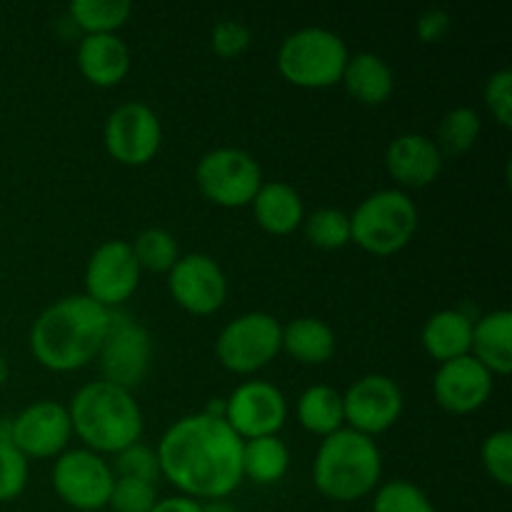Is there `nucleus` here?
<instances>
[{
	"mask_svg": "<svg viewBox=\"0 0 512 512\" xmlns=\"http://www.w3.org/2000/svg\"><path fill=\"white\" fill-rule=\"evenodd\" d=\"M160 475L193 500H223L243 483V440L223 418L205 413L175 420L155 448Z\"/></svg>",
	"mask_w": 512,
	"mask_h": 512,
	"instance_id": "obj_1",
	"label": "nucleus"
},
{
	"mask_svg": "<svg viewBox=\"0 0 512 512\" xmlns=\"http://www.w3.org/2000/svg\"><path fill=\"white\" fill-rule=\"evenodd\" d=\"M115 478H133V480H145V483L158 485L160 475V460L158 453L153 448L143 443H135L130 448H125L123 453L115 455Z\"/></svg>",
	"mask_w": 512,
	"mask_h": 512,
	"instance_id": "obj_34",
	"label": "nucleus"
},
{
	"mask_svg": "<svg viewBox=\"0 0 512 512\" xmlns=\"http://www.w3.org/2000/svg\"><path fill=\"white\" fill-rule=\"evenodd\" d=\"M453 28V15L445 8H428L415 20V33L423 43H440Z\"/></svg>",
	"mask_w": 512,
	"mask_h": 512,
	"instance_id": "obj_38",
	"label": "nucleus"
},
{
	"mask_svg": "<svg viewBox=\"0 0 512 512\" xmlns=\"http://www.w3.org/2000/svg\"><path fill=\"white\" fill-rule=\"evenodd\" d=\"M373 512H435L433 503L410 480H390V483L378 485L373 498Z\"/></svg>",
	"mask_w": 512,
	"mask_h": 512,
	"instance_id": "obj_31",
	"label": "nucleus"
},
{
	"mask_svg": "<svg viewBox=\"0 0 512 512\" xmlns=\"http://www.w3.org/2000/svg\"><path fill=\"white\" fill-rule=\"evenodd\" d=\"M418 220V205L405 190H378L350 215V243L378 258L395 255L415 238Z\"/></svg>",
	"mask_w": 512,
	"mask_h": 512,
	"instance_id": "obj_5",
	"label": "nucleus"
},
{
	"mask_svg": "<svg viewBox=\"0 0 512 512\" xmlns=\"http://www.w3.org/2000/svg\"><path fill=\"white\" fill-rule=\"evenodd\" d=\"M283 325L263 310L243 313L230 320L215 340V358L235 375H253L268 368L283 348Z\"/></svg>",
	"mask_w": 512,
	"mask_h": 512,
	"instance_id": "obj_7",
	"label": "nucleus"
},
{
	"mask_svg": "<svg viewBox=\"0 0 512 512\" xmlns=\"http://www.w3.org/2000/svg\"><path fill=\"white\" fill-rule=\"evenodd\" d=\"M383 455L373 438L343 428L320 443L313 460V483L333 503H355L378 490Z\"/></svg>",
	"mask_w": 512,
	"mask_h": 512,
	"instance_id": "obj_4",
	"label": "nucleus"
},
{
	"mask_svg": "<svg viewBox=\"0 0 512 512\" xmlns=\"http://www.w3.org/2000/svg\"><path fill=\"white\" fill-rule=\"evenodd\" d=\"M480 130H483V120H480L478 110L468 108V105H460V108L448 110L443 115L438 125V145L440 155H448V158H458L465 155L480 138Z\"/></svg>",
	"mask_w": 512,
	"mask_h": 512,
	"instance_id": "obj_28",
	"label": "nucleus"
},
{
	"mask_svg": "<svg viewBox=\"0 0 512 512\" xmlns=\"http://www.w3.org/2000/svg\"><path fill=\"white\" fill-rule=\"evenodd\" d=\"M53 490L68 508L80 512H100L108 508L115 485L113 465L103 455L85 448L65 450L53 463Z\"/></svg>",
	"mask_w": 512,
	"mask_h": 512,
	"instance_id": "obj_10",
	"label": "nucleus"
},
{
	"mask_svg": "<svg viewBox=\"0 0 512 512\" xmlns=\"http://www.w3.org/2000/svg\"><path fill=\"white\" fill-rule=\"evenodd\" d=\"M255 223L270 235H290L305 220V205L298 190L280 180L260 185L253 198Z\"/></svg>",
	"mask_w": 512,
	"mask_h": 512,
	"instance_id": "obj_22",
	"label": "nucleus"
},
{
	"mask_svg": "<svg viewBox=\"0 0 512 512\" xmlns=\"http://www.w3.org/2000/svg\"><path fill=\"white\" fill-rule=\"evenodd\" d=\"M473 323V315H468L460 308H448L433 313L425 320L423 333H420L425 353L433 360H438L440 365L470 355Z\"/></svg>",
	"mask_w": 512,
	"mask_h": 512,
	"instance_id": "obj_20",
	"label": "nucleus"
},
{
	"mask_svg": "<svg viewBox=\"0 0 512 512\" xmlns=\"http://www.w3.org/2000/svg\"><path fill=\"white\" fill-rule=\"evenodd\" d=\"M485 108L490 110L493 120H498V125L510 128L512 125V70L503 68L495 70L488 78L483 90Z\"/></svg>",
	"mask_w": 512,
	"mask_h": 512,
	"instance_id": "obj_37",
	"label": "nucleus"
},
{
	"mask_svg": "<svg viewBox=\"0 0 512 512\" xmlns=\"http://www.w3.org/2000/svg\"><path fill=\"white\" fill-rule=\"evenodd\" d=\"M348 58V45L338 33L328 28H300L280 45L278 70L295 88L323 90L340 83Z\"/></svg>",
	"mask_w": 512,
	"mask_h": 512,
	"instance_id": "obj_6",
	"label": "nucleus"
},
{
	"mask_svg": "<svg viewBox=\"0 0 512 512\" xmlns=\"http://www.w3.org/2000/svg\"><path fill=\"white\" fill-rule=\"evenodd\" d=\"M150 512H205V505L185 495H173V498H163L155 503Z\"/></svg>",
	"mask_w": 512,
	"mask_h": 512,
	"instance_id": "obj_39",
	"label": "nucleus"
},
{
	"mask_svg": "<svg viewBox=\"0 0 512 512\" xmlns=\"http://www.w3.org/2000/svg\"><path fill=\"white\" fill-rule=\"evenodd\" d=\"M250 43H253V33H250L248 25L240 23V20H218V23L213 25V30H210V48H213V53L223 60L240 58V55L250 48Z\"/></svg>",
	"mask_w": 512,
	"mask_h": 512,
	"instance_id": "obj_36",
	"label": "nucleus"
},
{
	"mask_svg": "<svg viewBox=\"0 0 512 512\" xmlns=\"http://www.w3.org/2000/svg\"><path fill=\"white\" fill-rule=\"evenodd\" d=\"M290 450L278 435L243 440V480L250 478L258 485H275L288 475Z\"/></svg>",
	"mask_w": 512,
	"mask_h": 512,
	"instance_id": "obj_26",
	"label": "nucleus"
},
{
	"mask_svg": "<svg viewBox=\"0 0 512 512\" xmlns=\"http://www.w3.org/2000/svg\"><path fill=\"white\" fill-rule=\"evenodd\" d=\"M295 415L308 433L328 438V435L345 428L343 393H338L330 385H310L298 398Z\"/></svg>",
	"mask_w": 512,
	"mask_h": 512,
	"instance_id": "obj_25",
	"label": "nucleus"
},
{
	"mask_svg": "<svg viewBox=\"0 0 512 512\" xmlns=\"http://www.w3.org/2000/svg\"><path fill=\"white\" fill-rule=\"evenodd\" d=\"M433 395L448 413H478L493 395V375L473 355H465L440 365L433 378Z\"/></svg>",
	"mask_w": 512,
	"mask_h": 512,
	"instance_id": "obj_17",
	"label": "nucleus"
},
{
	"mask_svg": "<svg viewBox=\"0 0 512 512\" xmlns=\"http://www.w3.org/2000/svg\"><path fill=\"white\" fill-rule=\"evenodd\" d=\"M0 445H13V418H0Z\"/></svg>",
	"mask_w": 512,
	"mask_h": 512,
	"instance_id": "obj_40",
	"label": "nucleus"
},
{
	"mask_svg": "<svg viewBox=\"0 0 512 512\" xmlns=\"http://www.w3.org/2000/svg\"><path fill=\"white\" fill-rule=\"evenodd\" d=\"M138 260L125 240H105L93 250L85 265V295L103 305L105 310H118L128 303L140 285Z\"/></svg>",
	"mask_w": 512,
	"mask_h": 512,
	"instance_id": "obj_12",
	"label": "nucleus"
},
{
	"mask_svg": "<svg viewBox=\"0 0 512 512\" xmlns=\"http://www.w3.org/2000/svg\"><path fill=\"white\" fill-rule=\"evenodd\" d=\"M98 368L105 383L133 393L148 375L153 363L150 333L128 313L110 310V325L98 350Z\"/></svg>",
	"mask_w": 512,
	"mask_h": 512,
	"instance_id": "obj_9",
	"label": "nucleus"
},
{
	"mask_svg": "<svg viewBox=\"0 0 512 512\" xmlns=\"http://www.w3.org/2000/svg\"><path fill=\"white\" fill-rule=\"evenodd\" d=\"M443 155L433 138L423 133H403L385 150V168L400 188H428L443 170Z\"/></svg>",
	"mask_w": 512,
	"mask_h": 512,
	"instance_id": "obj_18",
	"label": "nucleus"
},
{
	"mask_svg": "<svg viewBox=\"0 0 512 512\" xmlns=\"http://www.w3.org/2000/svg\"><path fill=\"white\" fill-rule=\"evenodd\" d=\"M480 460L483 468L500 488L512 485V433L510 430H495L485 438L480 448Z\"/></svg>",
	"mask_w": 512,
	"mask_h": 512,
	"instance_id": "obj_32",
	"label": "nucleus"
},
{
	"mask_svg": "<svg viewBox=\"0 0 512 512\" xmlns=\"http://www.w3.org/2000/svg\"><path fill=\"white\" fill-rule=\"evenodd\" d=\"M103 145L113 160L130 168L148 165L163 145L160 118L145 103H123L108 115L103 128Z\"/></svg>",
	"mask_w": 512,
	"mask_h": 512,
	"instance_id": "obj_11",
	"label": "nucleus"
},
{
	"mask_svg": "<svg viewBox=\"0 0 512 512\" xmlns=\"http://www.w3.org/2000/svg\"><path fill=\"white\" fill-rule=\"evenodd\" d=\"M110 310L88 295H65L43 310L30 328V353L53 373H73L98 358Z\"/></svg>",
	"mask_w": 512,
	"mask_h": 512,
	"instance_id": "obj_2",
	"label": "nucleus"
},
{
	"mask_svg": "<svg viewBox=\"0 0 512 512\" xmlns=\"http://www.w3.org/2000/svg\"><path fill=\"white\" fill-rule=\"evenodd\" d=\"M205 512H240V510L230 508V505H220V503H215V505H210V508H205Z\"/></svg>",
	"mask_w": 512,
	"mask_h": 512,
	"instance_id": "obj_42",
	"label": "nucleus"
},
{
	"mask_svg": "<svg viewBox=\"0 0 512 512\" xmlns=\"http://www.w3.org/2000/svg\"><path fill=\"white\" fill-rule=\"evenodd\" d=\"M158 500V485L133 478H115L108 508L113 512H150Z\"/></svg>",
	"mask_w": 512,
	"mask_h": 512,
	"instance_id": "obj_33",
	"label": "nucleus"
},
{
	"mask_svg": "<svg viewBox=\"0 0 512 512\" xmlns=\"http://www.w3.org/2000/svg\"><path fill=\"white\" fill-rule=\"evenodd\" d=\"M73 435L85 450L98 455H118L143 435V410L130 390L93 380L70 398L68 405Z\"/></svg>",
	"mask_w": 512,
	"mask_h": 512,
	"instance_id": "obj_3",
	"label": "nucleus"
},
{
	"mask_svg": "<svg viewBox=\"0 0 512 512\" xmlns=\"http://www.w3.org/2000/svg\"><path fill=\"white\" fill-rule=\"evenodd\" d=\"M133 248L135 260H138L140 270H148V273H170L175 263L180 258L178 240L173 233L163 228H145L140 230L138 238L130 243Z\"/></svg>",
	"mask_w": 512,
	"mask_h": 512,
	"instance_id": "obj_29",
	"label": "nucleus"
},
{
	"mask_svg": "<svg viewBox=\"0 0 512 512\" xmlns=\"http://www.w3.org/2000/svg\"><path fill=\"white\" fill-rule=\"evenodd\" d=\"M288 420L283 390L265 380H248L225 398V423L240 440L278 435Z\"/></svg>",
	"mask_w": 512,
	"mask_h": 512,
	"instance_id": "obj_14",
	"label": "nucleus"
},
{
	"mask_svg": "<svg viewBox=\"0 0 512 512\" xmlns=\"http://www.w3.org/2000/svg\"><path fill=\"white\" fill-rule=\"evenodd\" d=\"M168 290L185 313L205 318L218 313L228 300V278L218 260L205 253H188L170 268Z\"/></svg>",
	"mask_w": 512,
	"mask_h": 512,
	"instance_id": "obj_15",
	"label": "nucleus"
},
{
	"mask_svg": "<svg viewBox=\"0 0 512 512\" xmlns=\"http://www.w3.org/2000/svg\"><path fill=\"white\" fill-rule=\"evenodd\" d=\"M130 48L118 33L83 35L78 45V70L98 88H115L130 73Z\"/></svg>",
	"mask_w": 512,
	"mask_h": 512,
	"instance_id": "obj_19",
	"label": "nucleus"
},
{
	"mask_svg": "<svg viewBox=\"0 0 512 512\" xmlns=\"http://www.w3.org/2000/svg\"><path fill=\"white\" fill-rule=\"evenodd\" d=\"M30 460L15 445H0V503H13L28 485Z\"/></svg>",
	"mask_w": 512,
	"mask_h": 512,
	"instance_id": "obj_35",
	"label": "nucleus"
},
{
	"mask_svg": "<svg viewBox=\"0 0 512 512\" xmlns=\"http://www.w3.org/2000/svg\"><path fill=\"white\" fill-rule=\"evenodd\" d=\"M343 88L363 105H383L395 90L393 68L375 53H355L345 63Z\"/></svg>",
	"mask_w": 512,
	"mask_h": 512,
	"instance_id": "obj_23",
	"label": "nucleus"
},
{
	"mask_svg": "<svg viewBox=\"0 0 512 512\" xmlns=\"http://www.w3.org/2000/svg\"><path fill=\"white\" fill-rule=\"evenodd\" d=\"M403 408V390L388 375H363L343 393L345 428L368 438L393 428L403 415Z\"/></svg>",
	"mask_w": 512,
	"mask_h": 512,
	"instance_id": "obj_13",
	"label": "nucleus"
},
{
	"mask_svg": "<svg viewBox=\"0 0 512 512\" xmlns=\"http://www.w3.org/2000/svg\"><path fill=\"white\" fill-rule=\"evenodd\" d=\"M133 5L128 0H73L68 15L83 35L118 33L128 23Z\"/></svg>",
	"mask_w": 512,
	"mask_h": 512,
	"instance_id": "obj_27",
	"label": "nucleus"
},
{
	"mask_svg": "<svg viewBox=\"0 0 512 512\" xmlns=\"http://www.w3.org/2000/svg\"><path fill=\"white\" fill-rule=\"evenodd\" d=\"M73 438L68 405L38 400L13 418V445L28 460L58 458Z\"/></svg>",
	"mask_w": 512,
	"mask_h": 512,
	"instance_id": "obj_16",
	"label": "nucleus"
},
{
	"mask_svg": "<svg viewBox=\"0 0 512 512\" xmlns=\"http://www.w3.org/2000/svg\"><path fill=\"white\" fill-rule=\"evenodd\" d=\"M8 375H10L8 363H5V358H3V355H0V385H5V380H8Z\"/></svg>",
	"mask_w": 512,
	"mask_h": 512,
	"instance_id": "obj_41",
	"label": "nucleus"
},
{
	"mask_svg": "<svg viewBox=\"0 0 512 512\" xmlns=\"http://www.w3.org/2000/svg\"><path fill=\"white\" fill-rule=\"evenodd\" d=\"M280 348L303 365H325L335 355V333L320 318H295L283 325Z\"/></svg>",
	"mask_w": 512,
	"mask_h": 512,
	"instance_id": "obj_24",
	"label": "nucleus"
},
{
	"mask_svg": "<svg viewBox=\"0 0 512 512\" xmlns=\"http://www.w3.org/2000/svg\"><path fill=\"white\" fill-rule=\"evenodd\" d=\"M470 355L488 370L490 375H510L512 370V313L493 310L473 323V343Z\"/></svg>",
	"mask_w": 512,
	"mask_h": 512,
	"instance_id": "obj_21",
	"label": "nucleus"
},
{
	"mask_svg": "<svg viewBox=\"0 0 512 512\" xmlns=\"http://www.w3.org/2000/svg\"><path fill=\"white\" fill-rule=\"evenodd\" d=\"M263 183L258 160L240 148H215L195 165L200 195L220 208H245Z\"/></svg>",
	"mask_w": 512,
	"mask_h": 512,
	"instance_id": "obj_8",
	"label": "nucleus"
},
{
	"mask_svg": "<svg viewBox=\"0 0 512 512\" xmlns=\"http://www.w3.org/2000/svg\"><path fill=\"white\" fill-rule=\"evenodd\" d=\"M305 238L318 250H340L350 243V215L340 208H318L303 220Z\"/></svg>",
	"mask_w": 512,
	"mask_h": 512,
	"instance_id": "obj_30",
	"label": "nucleus"
}]
</instances>
